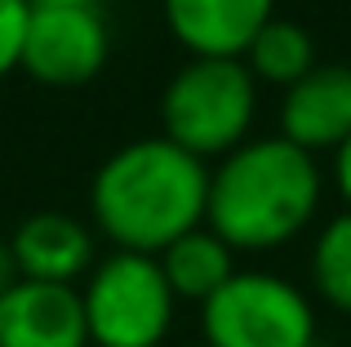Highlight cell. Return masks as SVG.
I'll list each match as a JSON object with an SVG mask.
<instances>
[{
	"instance_id": "cell-6",
	"label": "cell",
	"mask_w": 351,
	"mask_h": 347,
	"mask_svg": "<svg viewBox=\"0 0 351 347\" xmlns=\"http://www.w3.org/2000/svg\"><path fill=\"white\" fill-rule=\"evenodd\" d=\"M112 32L98 5H36L27 14L18 71L49 89L89 85L107 67Z\"/></svg>"
},
{
	"instance_id": "cell-7",
	"label": "cell",
	"mask_w": 351,
	"mask_h": 347,
	"mask_svg": "<svg viewBox=\"0 0 351 347\" xmlns=\"http://www.w3.org/2000/svg\"><path fill=\"white\" fill-rule=\"evenodd\" d=\"M0 347H89L80 285L18 276L0 294Z\"/></svg>"
},
{
	"instance_id": "cell-2",
	"label": "cell",
	"mask_w": 351,
	"mask_h": 347,
	"mask_svg": "<svg viewBox=\"0 0 351 347\" xmlns=\"http://www.w3.org/2000/svg\"><path fill=\"white\" fill-rule=\"evenodd\" d=\"M325 174L289 139H245L209 169L205 223L236 254H271L316 223Z\"/></svg>"
},
{
	"instance_id": "cell-19",
	"label": "cell",
	"mask_w": 351,
	"mask_h": 347,
	"mask_svg": "<svg viewBox=\"0 0 351 347\" xmlns=\"http://www.w3.org/2000/svg\"><path fill=\"white\" fill-rule=\"evenodd\" d=\"M307 347H325V343H320V339H316V343H307Z\"/></svg>"
},
{
	"instance_id": "cell-10",
	"label": "cell",
	"mask_w": 351,
	"mask_h": 347,
	"mask_svg": "<svg viewBox=\"0 0 351 347\" xmlns=\"http://www.w3.org/2000/svg\"><path fill=\"white\" fill-rule=\"evenodd\" d=\"M165 27L187 53L240 58L254 32L276 14V0H160Z\"/></svg>"
},
{
	"instance_id": "cell-15",
	"label": "cell",
	"mask_w": 351,
	"mask_h": 347,
	"mask_svg": "<svg viewBox=\"0 0 351 347\" xmlns=\"http://www.w3.org/2000/svg\"><path fill=\"white\" fill-rule=\"evenodd\" d=\"M334 187L343 196V209H351V134L343 139V147L334 152Z\"/></svg>"
},
{
	"instance_id": "cell-18",
	"label": "cell",
	"mask_w": 351,
	"mask_h": 347,
	"mask_svg": "<svg viewBox=\"0 0 351 347\" xmlns=\"http://www.w3.org/2000/svg\"><path fill=\"white\" fill-rule=\"evenodd\" d=\"M182 347H209V343H182Z\"/></svg>"
},
{
	"instance_id": "cell-8",
	"label": "cell",
	"mask_w": 351,
	"mask_h": 347,
	"mask_svg": "<svg viewBox=\"0 0 351 347\" xmlns=\"http://www.w3.org/2000/svg\"><path fill=\"white\" fill-rule=\"evenodd\" d=\"M351 134V67L347 62H316L280 94V139L293 147L329 152L334 156Z\"/></svg>"
},
{
	"instance_id": "cell-9",
	"label": "cell",
	"mask_w": 351,
	"mask_h": 347,
	"mask_svg": "<svg viewBox=\"0 0 351 347\" xmlns=\"http://www.w3.org/2000/svg\"><path fill=\"white\" fill-rule=\"evenodd\" d=\"M9 250H14L18 276L58 280V285L85 280L89 267L98 263L94 232H89L80 218L58 214V209H45V214L23 218V223L14 227V236H9Z\"/></svg>"
},
{
	"instance_id": "cell-3",
	"label": "cell",
	"mask_w": 351,
	"mask_h": 347,
	"mask_svg": "<svg viewBox=\"0 0 351 347\" xmlns=\"http://www.w3.org/2000/svg\"><path fill=\"white\" fill-rule=\"evenodd\" d=\"M258 80L240 58L191 53L160 89V134L200 160H218L249 139Z\"/></svg>"
},
{
	"instance_id": "cell-17",
	"label": "cell",
	"mask_w": 351,
	"mask_h": 347,
	"mask_svg": "<svg viewBox=\"0 0 351 347\" xmlns=\"http://www.w3.org/2000/svg\"><path fill=\"white\" fill-rule=\"evenodd\" d=\"M27 5H103V0H27Z\"/></svg>"
},
{
	"instance_id": "cell-12",
	"label": "cell",
	"mask_w": 351,
	"mask_h": 347,
	"mask_svg": "<svg viewBox=\"0 0 351 347\" xmlns=\"http://www.w3.org/2000/svg\"><path fill=\"white\" fill-rule=\"evenodd\" d=\"M240 62L249 67V76H254L258 85L289 89L298 76H307V71L316 67V40H311V32L302 23L271 14L254 32V40L245 45Z\"/></svg>"
},
{
	"instance_id": "cell-13",
	"label": "cell",
	"mask_w": 351,
	"mask_h": 347,
	"mask_svg": "<svg viewBox=\"0 0 351 347\" xmlns=\"http://www.w3.org/2000/svg\"><path fill=\"white\" fill-rule=\"evenodd\" d=\"M311 294L338 316H351V209L325 218L311 241Z\"/></svg>"
},
{
	"instance_id": "cell-11",
	"label": "cell",
	"mask_w": 351,
	"mask_h": 347,
	"mask_svg": "<svg viewBox=\"0 0 351 347\" xmlns=\"http://www.w3.org/2000/svg\"><path fill=\"white\" fill-rule=\"evenodd\" d=\"M236 259H240V254L209 223H200V227H191V232L173 236V241L156 254V263H160V272H165V280H169L173 298H178V303H196V307L232 280V272L240 267Z\"/></svg>"
},
{
	"instance_id": "cell-4",
	"label": "cell",
	"mask_w": 351,
	"mask_h": 347,
	"mask_svg": "<svg viewBox=\"0 0 351 347\" xmlns=\"http://www.w3.org/2000/svg\"><path fill=\"white\" fill-rule=\"evenodd\" d=\"M85 330L94 347H165L173 330V298L156 254L112 250L80 285Z\"/></svg>"
},
{
	"instance_id": "cell-5",
	"label": "cell",
	"mask_w": 351,
	"mask_h": 347,
	"mask_svg": "<svg viewBox=\"0 0 351 347\" xmlns=\"http://www.w3.org/2000/svg\"><path fill=\"white\" fill-rule=\"evenodd\" d=\"M200 334L209 347H307L316 343V303L276 272L236 267L200 303Z\"/></svg>"
},
{
	"instance_id": "cell-14",
	"label": "cell",
	"mask_w": 351,
	"mask_h": 347,
	"mask_svg": "<svg viewBox=\"0 0 351 347\" xmlns=\"http://www.w3.org/2000/svg\"><path fill=\"white\" fill-rule=\"evenodd\" d=\"M27 14H32V5H27V0H0V80L18 71Z\"/></svg>"
},
{
	"instance_id": "cell-16",
	"label": "cell",
	"mask_w": 351,
	"mask_h": 347,
	"mask_svg": "<svg viewBox=\"0 0 351 347\" xmlns=\"http://www.w3.org/2000/svg\"><path fill=\"white\" fill-rule=\"evenodd\" d=\"M18 280V263H14V250H9V236H0V294Z\"/></svg>"
},
{
	"instance_id": "cell-1",
	"label": "cell",
	"mask_w": 351,
	"mask_h": 347,
	"mask_svg": "<svg viewBox=\"0 0 351 347\" xmlns=\"http://www.w3.org/2000/svg\"><path fill=\"white\" fill-rule=\"evenodd\" d=\"M209 160L165 134L116 147L89 182V218L112 250L160 254L173 236L205 223Z\"/></svg>"
}]
</instances>
